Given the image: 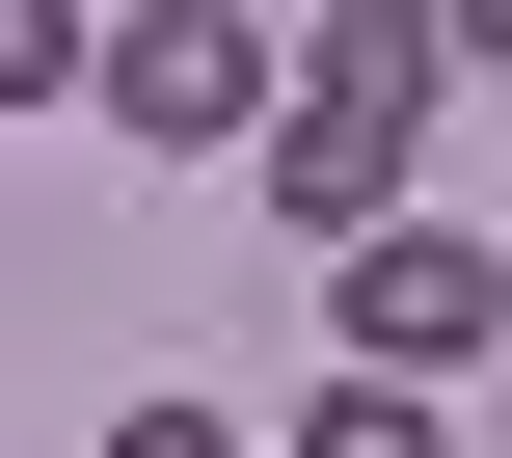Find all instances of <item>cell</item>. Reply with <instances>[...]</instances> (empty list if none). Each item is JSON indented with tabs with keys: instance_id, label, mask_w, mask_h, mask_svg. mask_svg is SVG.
Segmentation results:
<instances>
[{
	"instance_id": "obj_1",
	"label": "cell",
	"mask_w": 512,
	"mask_h": 458,
	"mask_svg": "<svg viewBox=\"0 0 512 458\" xmlns=\"http://www.w3.org/2000/svg\"><path fill=\"white\" fill-rule=\"evenodd\" d=\"M459 108V27L432 0H351L324 54H270V216H324V243H378V189H405V135Z\"/></svg>"
},
{
	"instance_id": "obj_2",
	"label": "cell",
	"mask_w": 512,
	"mask_h": 458,
	"mask_svg": "<svg viewBox=\"0 0 512 458\" xmlns=\"http://www.w3.org/2000/svg\"><path fill=\"white\" fill-rule=\"evenodd\" d=\"M81 108H108V135H270V27H216V0L81 27Z\"/></svg>"
},
{
	"instance_id": "obj_3",
	"label": "cell",
	"mask_w": 512,
	"mask_h": 458,
	"mask_svg": "<svg viewBox=\"0 0 512 458\" xmlns=\"http://www.w3.org/2000/svg\"><path fill=\"white\" fill-rule=\"evenodd\" d=\"M486 324H512V270H486V243H432V216H405V243L351 270V378H459Z\"/></svg>"
},
{
	"instance_id": "obj_4",
	"label": "cell",
	"mask_w": 512,
	"mask_h": 458,
	"mask_svg": "<svg viewBox=\"0 0 512 458\" xmlns=\"http://www.w3.org/2000/svg\"><path fill=\"white\" fill-rule=\"evenodd\" d=\"M297 458H432V405H405V378H324V405H297Z\"/></svg>"
},
{
	"instance_id": "obj_5",
	"label": "cell",
	"mask_w": 512,
	"mask_h": 458,
	"mask_svg": "<svg viewBox=\"0 0 512 458\" xmlns=\"http://www.w3.org/2000/svg\"><path fill=\"white\" fill-rule=\"evenodd\" d=\"M108 458H243V432H216V405H135V432H108Z\"/></svg>"
}]
</instances>
